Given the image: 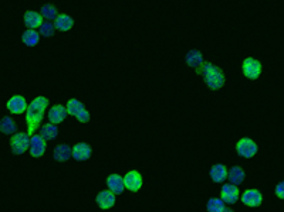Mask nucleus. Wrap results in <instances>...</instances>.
Instances as JSON below:
<instances>
[{
    "label": "nucleus",
    "mask_w": 284,
    "mask_h": 212,
    "mask_svg": "<svg viewBox=\"0 0 284 212\" xmlns=\"http://www.w3.org/2000/svg\"><path fill=\"white\" fill-rule=\"evenodd\" d=\"M185 63L190 66V68L198 69V68H199V66L205 63V60H203V54H202L199 49H190V51L186 54V57H185Z\"/></svg>",
    "instance_id": "obj_18"
},
{
    "label": "nucleus",
    "mask_w": 284,
    "mask_h": 212,
    "mask_svg": "<svg viewBox=\"0 0 284 212\" xmlns=\"http://www.w3.org/2000/svg\"><path fill=\"white\" fill-rule=\"evenodd\" d=\"M66 108H67V112L68 114H71V116H78V114L83 112L84 109V103L81 100H78V99L76 98H71L67 102V105H66Z\"/></svg>",
    "instance_id": "obj_25"
},
{
    "label": "nucleus",
    "mask_w": 284,
    "mask_h": 212,
    "mask_svg": "<svg viewBox=\"0 0 284 212\" xmlns=\"http://www.w3.org/2000/svg\"><path fill=\"white\" fill-rule=\"evenodd\" d=\"M0 131L3 134H16L17 133V125L13 120V117L10 116H4L0 120Z\"/></svg>",
    "instance_id": "obj_21"
},
{
    "label": "nucleus",
    "mask_w": 284,
    "mask_h": 212,
    "mask_svg": "<svg viewBox=\"0 0 284 212\" xmlns=\"http://www.w3.org/2000/svg\"><path fill=\"white\" fill-rule=\"evenodd\" d=\"M107 187L111 193H114L115 196H121L125 190V182H124V177L119 174H110L107 177Z\"/></svg>",
    "instance_id": "obj_14"
},
{
    "label": "nucleus",
    "mask_w": 284,
    "mask_h": 212,
    "mask_svg": "<svg viewBox=\"0 0 284 212\" xmlns=\"http://www.w3.org/2000/svg\"><path fill=\"white\" fill-rule=\"evenodd\" d=\"M257 151H259V146L250 137H242L236 143V153H237V156H240L243 159L254 157L257 154Z\"/></svg>",
    "instance_id": "obj_5"
},
{
    "label": "nucleus",
    "mask_w": 284,
    "mask_h": 212,
    "mask_svg": "<svg viewBox=\"0 0 284 212\" xmlns=\"http://www.w3.org/2000/svg\"><path fill=\"white\" fill-rule=\"evenodd\" d=\"M40 13H41L43 18H46V21H56V18L60 16L57 7H56L54 4H51V3L44 4V6L41 7Z\"/></svg>",
    "instance_id": "obj_24"
},
{
    "label": "nucleus",
    "mask_w": 284,
    "mask_h": 212,
    "mask_svg": "<svg viewBox=\"0 0 284 212\" xmlns=\"http://www.w3.org/2000/svg\"><path fill=\"white\" fill-rule=\"evenodd\" d=\"M124 182H125V188L131 193H138L142 188L144 179L142 174L136 170H131L124 176Z\"/></svg>",
    "instance_id": "obj_7"
},
{
    "label": "nucleus",
    "mask_w": 284,
    "mask_h": 212,
    "mask_svg": "<svg viewBox=\"0 0 284 212\" xmlns=\"http://www.w3.org/2000/svg\"><path fill=\"white\" fill-rule=\"evenodd\" d=\"M225 202L222 198H210L206 202V211L208 212H223L225 211Z\"/></svg>",
    "instance_id": "obj_26"
},
{
    "label": "nucleus",
    "mask_w": 284,
    "mask_h": 212,
    "mask_svg": "<svg viewBox=\"0 0 284 212\" xmlns=\"http://www.w3.org/2000/svg\"><path fill=\"white\" fill-rule=\"evenodd\" d=\"M54 26H56V30L66 33V32H70V30L73 29V26H74V18L71 16H68V15L60 13V16L57 17L56 21H54Z\"/></svg>",
    "instance_id": "obj_19"
},
{
    "label": "nucleus",
    "mask_w": 284,
    "mask_h": 212,
    "mask_svg": "<svg viewBox=\"0 0 284 212\" xmlns=\"http://www.w3.org/2000/svg\"><path fill=\"white\" fill-rule=\"evenodd\" d=\"M223 212H234L233 210H232V208H227V207H226V208H225V211Z\"/></svg>",
    "instance_id": "obj_30"
},
{
    "label": "nucleus",
    "mask_w": 284,
    "mask_h": 212,
    "mask_svg": "<svg viewBox=\"0 0 284 212\" xmlns=\"http://www.w3.org/2000/svg\"><path fill=\"white\" fill-rule=\"evenodd\" d=\"M274 194H276V196H277L279 199H284V181L279 182V184L276 185V188H274Z\"/></svg>",
    "instance_id": "obj_29"
},
{
    "label": "nucleus",
    "mask_w": 284,
    "mask_h": 212,
    "mask_svg": "<svg viewBox=\"0 0 284 212\" xmlns=\"http://www.w3.org/2000/svg\"><path fill=\"white\" fill-rule=\"evenodd\" d=\"M40 134H41V137H43L46 142H47V140H54V139L58 136V128H57V125L46 123V125L41 126Z\"/></svg>",
    "instance_id": "obj_23"
},
{
    "label": "nucleus",
    "mask_w": 284,
    "mask_h": 212,
    "mask_svg": "<svg viewBox=\"0 0 284 212\" xmlns=\"http://www.w3.org/2000/svg\"><path fill=\"white\" fill-rule=\"evenodd\" d=\"M30 143H32V137L29 136L27 131H17L16 134H13L10 139L12 153L16 156L24 154L27 150H30Z\"/></svg>",
    "instance_id": "obj_3"
},
{
    "label": "nucleus",
    "mask_w": 284,
    "mask_h": 212,
    "mask_svg": "<svg viewBox=\"0 0 284 212\" xmlns=\"http://www.w3.org/2000/svg\"><path fill=\"white\" fill-rule=\"evenodd\" d=\"M47 116H49L50 123H53V125H60V123H63L66 120V117L68 116L67 108L64 105L57 103V105L51 106Z\"/></svg>",
    "instance_id": "obj_12"
},
{
    "label": "nucleus",
    "mask_w": 284,
    "mask_h": 212,
    "mask_svg": "<svg viewBox=\"0 0 284 212\" xmlns=\"http://www.w3.org/2000/svg\"><path fill=\"white\" fill-rule=\"evenodd\" d=\"M246 179V173H245V170L240 167V165H233L230 170H229V176H227V179H229V182L230 184H233V185H240V184H243V181Z\"/></svg>",
    "instance_id": "obj_20"
},
{
    "label": "nucleus",
    "mask_w": 284,
    "mask_h": 212,
    "mask_svg": "<svg viewBox=\"0 0 284 212\" xmlns=\"http://www.w3.org/2000/svg\"><path fill=\"white\" fill-rule=\"evenodd\" d=\"M76 119H77L80 123H88V122H90V119H91V114H90V112H88L87 109H84L83 112L78 114Z\"/></svg>",
    "instance_id": "obj_28"
},
{
    "label": "nucleus",
    "mask_w": 284,
    "mask_h": 212,
    "mask_svg": "<svg viewBox=\"0 0 284 212\" xmlns=\"http://www.w3.org/2000/svg\"><path fill=\"white\" fill-rule=\"evenodd\" d=\"M209 176L213 182H217V184H222L227 179V176H229V170L225 164H215L210 167V171H209Z\"/></svg>",
    "instance_id": "obj_16"
},
{
    "label": "nucleus",
    "mask_w": 284,
    "mask_h": 212,
    "mask_svg": "<svg viewBox=\"0 0 284 212\" xmlns=\"http://www.w3.org/2000/svg\"><path fill=\"white\" fill-rule=\"evenodd\" d=\"M54 160L58 162V163H66L68 162L71 157H73V147H70L68 145H58L54 148Z\"/></svg>",
    "instance_id": "obj_17"
},
{
    "label": "nucleus",
    "mask_w": 284,
    "mask_h": 212,
    "mask_svg": "<svg viewBox=\"0 0 284 212\" xmlns=\"http://www.w3.org/2000/svg\"><path fill=\"white\" fill-rule=\"evenodd\" d=\"M6 106H7V111L13 114H26V112H27V108H29L27 100H26L24 97H21V95H15V97H12V98L7 100Z\"/></svg>",
    "instance_id": "obj_9"
},
{
    "label": "nucleus",
    "mask_w": 284,
    "mask_h": 212,
    "mask_svg": "<svg viewBox=\"0 0 284 212\" xmlns=\"http://www.w3.org/2000/svg\"><path fill=\"white\" fill-rule=\"evenodd\" d=\"M195 72L198 75L203 77V81L208 85L209 89L212 91H219L225 86L226 83V77H225V72L222 68H219L215 64L209 63V61H205L198 69H195Z\"/></svg>",
    "instance_id": "obj_2"
},
{
    "label": "nucleus",
    "mask_w": 284,
    "mask_h": 212,
    "mask_svg": "<svg viewBox=\"0 0 284 212\" xmlns=\"http://www.w3.org/2000/svg\"><path fill=\"white\" fill-rule=\"evenodd\" d=\"M240 199L242 202L246 205V207H250V208H257L262 205L263 202V196L259 190L256 188H249L246 190L242 196H240Z\"/></svg>",
    "instance_id": "obj_8"
},
{
    "label": "nucleus",
    "mask_w": 284,
    "mask_h": 212,
    "mask_svg": "<svg viewBox=\"0 0 284 212\" xmlns=\"http://www.w3.org/2000/svg\"><path fill=\"white\" fill-rule=\"evenodd\" d=\"M38 33L41 37H46V38H50L56 33V26H54V21H44L41 24V27L38 29Z\"/></svg>",
    "instance_id": "obj_27"
},
{
    "label": "nucleus",
    "mask_w": 284,
    "mask_h": 212,
    "mask_svg": "<svg viewBox=\"0 0 284 212\" xmlns=\"http://www.w3.org/2000/svg\"><path fill=\"white\" fill-rule=\"evenodd\" d=\"M93 154V148L88 143H84V142H80L77 145L73 146V157L74 160L77 162H85L91 157Z\"/></svg>",
    "instance_id": "obj_15"
},
{
    "label": "nucleus",
    "mask_w": 284,
    "mask_h": 212,
    "mask_svg": "<svg viewBox=\"0 0 284 212\" xmlns=\"http://www.w3.org/2000/svg\"><path fill=\"white\" fill-rule=\"evenodd\" d=\"M47 148V142L41 137V134H34L32 137V143H30V156L32 157H43Z\"/></svg>",
    "instance_id": "obj_11"
},
{
    "label": "nucleus",
    "mask_w": 284,
    "mask_h": 212,
    "mask_svg": "<svg viewBox=\"0 0 284 212\" xmlns=\"http://www.w3.org/2000/svg\"><path fill=\"white\" fill-rule=\"evenodd\" d=\"M262 71H263V66L259 60H256L253 57L245 58V61L242 64V72L247 80H250V81L259 80V77L262 75Z\"/></svg>",
    "instance_id": "obj_4"
},
{
    "label": "nucleus",
    "mask_w": 284,
    "mask_h": 212,
    "mask_svg": "<svg viewBox=\"0 0 284 212\" xmlns=\"http://www.w3.org/2000/svg\"><path fill=\"white\" fill-rule=\"evenodd\" d=\"M49 103L50 100L46 97H37L29 103V108L26 112V123H27V133L30 137H33L37 129H40V125L44 119V114H46V109L49 108Z\"/></svg>",
    "instance_id": "obj_1"
},
{
    "label": "nucleus",
    "mask_w": 284,
    "mask_h": 212,
    "mask_svg": "<svg viewBox=\"0 0 284 212\" xmlns=\"http://www.w3.org/2000/svg\"><path fill=\"white\" fill-rule=\"evenodd\" d=\"M21 41L27 47H34L40 41V33L37 30H26L21 35Z\"/></svg>",
    "instance_id": "obj_22"
},
{
    "label": "nucleus",
    "mask_w": 284,
    "mask_h": 212,
    "mask_svg": "<svg viewBox=\"0 0 284 212\" xmlns=\"http://www.w3.org/2000/svg\"><path fill=\"white\" fill-rule=\"evenodd\" d=\"M240 191H239V187L237 185H233L230 182H226L222 185V190H220V198L225 204H236L239 199H240Z\"/></svg>",
    "instance_id": "obj_6"
},
{
    "label": "nucleus",
    "mask_w": 284,
    "mask_h": 212,
    "mask_svg": "<svg viewBox=\"0 0 284 212\" xmlns=\"http://www.w3.org/2000/svg\"><path fill=\"white\" fill-rule=\"evenodd\" d=\"M23 21H24V26L27 27V30H36V29H40L41 24L44 23L41 13L38 12H34V10H27L23 16Z\"/></svg>",
    "instance_id": "obj_13"
},
{
    "label": "nucleus",
    "mask_w": 284,
    "mask_h": 212,
    "mask_svg": "<svg viewBox=\"0 0 284 212\" xmlns=\"http://www.w3.org/2000/svg\"><path fill=\"white\" fill-rule=\"evenodd\" d=\"M95 202L101 210H111L117 202V196L110 190H102L95 196Z\"/></svg>",
    "instance_id": "obj_10"
}]
</instances>
